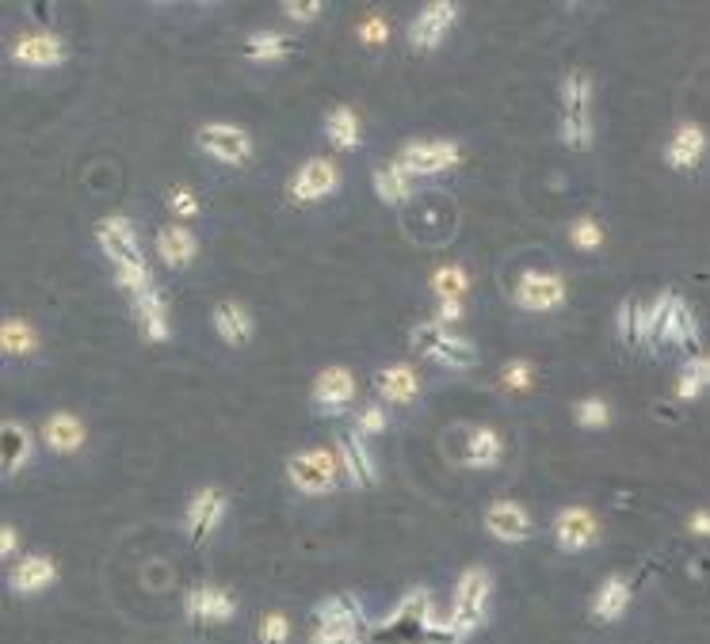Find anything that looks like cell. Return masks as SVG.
<instances>
[{
  "instance_id": "4",
  "label": "cell",
  "mask_w": 710,
  "mask_h": 644,
  "mask_svg": "<svg viewBox=\"0 0 710 644\" xmlns=\"http://www.w3.org/2000/svg\"><path fill=\"white\" fill-rule=\"evenodd\" d=\"M462 149L459 142L451 138H413L402 145L397 152V165L413 176V180H432V176H443L451 168H459Z\"/></svg>"
},
{
  "instance_id": "40",
  "label": "cell",
  "mask_w": 710,
  "mask_h": 644,
  "mask_svg": "<svg viewBox=\"0 0 710 644\" xmlns=\"http://www.w3.org/2000/svg\"><path fill=\"white\" fill-rule=\"evenodd\" d=\"M604 225H600V217H593V214H581L577 222L570 225V240H573V248H581V252H596V248H604Z\"/></svg>"
},
{
  "instance_id": "11",
  "label": "cell",
  "mask_w": 710,
  "mask_h": 644,
  "mask_svg": "<svg viewBox=\"0 0 710 644\" xmlns=\"http://www.w3.org/2000/svg\"><path fill=\"white\" fill-rule=\"evenodd\" d=\"M291 199L298 206H314V203H325L329 195H337V188H340V168H337V160H329V157H309L306 165H298L294 168V176H291Z\"/></svg>"
},
{
  "instance_id": "2",
  "label": "cell",
  "mask_w": 710,
  "mask_h": 644,
  "mask_svg": "<svg viewBox=\"0 0 710 644\" xmlns=\"http://www.w3.org/2000/svg\"><path fill=\"white\" fill-rule=\"evenodd\" d=\"M283 473H286V485H291L294 493L309 496V500L337 493L340 477H345V470H340V457H337V447L298 450V454L286 457Z\"/></svg>"
},
{
  "instance_id": "47",
  "label": "cell",
  "mask_w": 710,
  "mask_h": 644,
  "mask_svg": "<svg viewBox=\"0 0 710 644\" xmlns=\"http://www.w3.org/2000/svg\"><path fill=\"white\" fill-rule=\"evenodd\" d=\"M390 38V23L382 12H367L363 20H359V43L363 46H382Z\"/></svg>"
},
{
  "instance_id": "21",
  "label": "cell",
  "mask_w": 710,
  "mask_h": 644,
  "mask_svg": "<svg viewBox=\"0 0 710 644\" xmlns=\"http://www.w3.org/2000/svg\"><path fill=\"white\" fill-rule=\"evenodd\" d=\"M707 149H710V138H707L703 126L680 123L673 131V138H668V145H665V165L673 168V172H691V168L703 165Z\"/></svg>"
},
{
  "instance_id": "1",
  "label": "cell",
  "mask_w": 710,
  "mask_h": 644,
  "mask_svg": "<svg viewBox=\"0 0 710 644\" xmlns=\"http://www.w3.org/2000/svg\"><path fill=\"white\" fill-rule=\"evenodd\" d=\"M489 607H493V573L485 565H470L462 568V576L454 579V595H451V625L454 637L466 641L489 622Z\"/></svg>"
},
{
  "instance_id": "52",
  "label": "cell",
  "mask_w": 710,
  "mask_h": 644,
  "mask_svg": "<svg viewBox=\"0 0 710 644\" xmlns=\"http://www.w3.org/2000/svg\"><path fill=\"white\" fill-rule=\"evenodd\" d=\"M397 644H447V641H436V637H425V641H397Z\"/></svg>"
},
{
  "instance_id": "48",
  "label": "cell",
  "mask_w": 710,
  "mask_h": 644,
  "mask_svg": "<svg viewBox=\"0 0 710 644\" xmlns=\"http://www.w3.org/2000/svg\"><path fill=\"white\" fill-rule=\"evenodd\" d=\"M363 633H352V630H333V625H317L309 633V644H359Z\"/></svg>"
},
{
  "instance_id": "33",
  "label": "cell",
  "mask_w": 710,
  "mask_h": 644,
  "mask_svg": "<svg viewBox=\"0 0 710 644\" xmlns=\"http://www.w3.org/2000/svg\"><path fill=\"white\" fill-rule=\"evenodd\" d=\"M432 607V587H425V584H417V587H409V591L397 599V607L390 610L386 618H379L374 622V633H386V630H394V625H402V622H409V618H417L420 622V614Z\"/></svg>"
},
{
  "instance_id": "36",
  "label": "cell",
  "mask_w": 710,
  "mask_h": 644,
  "mask_svg": "<svg viewBox=\"0 0 710 644\" xmlns=\"http://www.w3.org/2000/svg\"><path fill=\"white\" fill-rule=\"evenodd\" d=\"M668 294L673 290H661L653 302H638V348H657V336H661V320H665L668 309Z\"/></svg>"
},
{
  "instance_id": "7",
  "label": "cell",
  "mask_w": 710,
  "mask_h": 644,
  "mask_svg": "<svg viewBox=\"0 0 710 644\" xmlns=\"http://www.w3.org/2000/svg\"><path fill=\"white\" fill-rule=\"evenodd\" d=\"M8 58L23 69H58L66 66L69 58V46L58 31H43V27H31V31H20L8 46Z\"/></svg>"
},
{
  "instance_id": "14",
  "label": "cell",
  "mask_w": 710,
  "mask_h": 644,
  "mask_svg": "<svg viewBox=\"0 0 710 644\" xmlns=\"http://www.w3.org/2000/svg\"><path fill=\"white\" fill-rule=\"evenodd\" d=\"M459 15H462V8L454 4V0H432V4H425L409 23V46L425 54L440 50L443 38L451 35V27L459 23Z\"/></svg>"
},
{
  "instance_id": "15",
  "label": "cell",
  "mask_w": 710,
  "mask_h": 644,
  "mask_svg": "<svg viewBox=\"0 0 710 644\" xmlns=\"http://www.w3.org/2000/svg\"><path fill=\"white\" fill-rule=\"evenodd\" d=\"M337 457H340V470H345V481L352 488H379L382 470H379V462H374L367 439L356 428L337 434Z\"/></svg>"
},
{
  "instance_id": "22",
  "label": "cell",
  "mask_w": 710,
  "mask_h": 644,
  "mask_svg": "<svg viewBox=\"0 0 710 644\" xmlns=\"http://www.w3.org/2000/svg\"><path fill=\"white\" fill-rule=\"evenodd\" d=\"M131 309H134V317H138V328L149 343L172 340V317H169V302H165L161 286H149L146 294L131 297Z\"/></svg>"
},
{
  "instance_id": "16",
  "label": "cell",
  "mask_w": 710,
  "mask_h": 644,
  "mask_svg": "<svg viewBox=\"0 0 710 644\" xmlns=\"http://www.w3.org/2000/svg\"><path fill=\"white\" fill-rule=\"evenodd\" d=\"M485 534L500 545L531 542V534H534L531 511L516 500H493L489 507H485Z\"/></svg>"
},
{
  "instance_id": "42",
  "label": "cell",
  "mask_w": 710,
  "mask_h": 644,
  "mask_svg": "<svg viewBox=\"0 0 710 644\" xmlns=\"http://www.w3.org/2000/svg\"><path fill=\"white\" fill-rule=\"evenodd\" d=\"M573 420L581 423L585 431H604L611 423V408L604 397H585L577 400V408H573Z\"/></svg>"
},
{
  "instance_id": "13",
  "label": "cell",
  "mask_w": 710,
  "mask_h": 644,
  "mask_svg": "<svg viewBox=\"0 0 710 644\" xmlns=\"http://www.w3.org/2000/svg\"><path fill=\"white\" fill-rule=\"evenodd\" d=\"M183 618L188 625H229L237 618L234 591L214 584H195L183 595Z\"/></svg>"
},
{
  "instance_id": "50",
  "label": "cell",
  "mask_w": 710,
  "mask_h": 644,
  "mask_svg": "<svg viewBox=\"0 0 710 644\" xmlns=\"http://www.w3.org/2000/svg\"><path fill=\"white\" fill-rule=\"evenodd\" d=\"M462 317H466V309H462V302H440V309H436V320H440L443 328L459 325Z\"/></svg>"
},
{
  "instance_id": "31",
  "label": "cell",
  "mask_w": 710,
  "mask_h": 644,
  "mask_svg": "<svg viewBox=\"0 0 710 644\" xmlns=\"http://www.w3.org/2000/svg\"><path fill=\"white\" fill-rule=\"evenodd\" d=\"M593 72L588 69H570L562 77V88H557V95H562V115H573V118H593Z\"/></svg>"
},
{
  "instance_id": "6",
  "label": "cell",
  "mask_w": 710,
  "mask_h": 644,
  "mask_svg": "<svg viewBox=\"0 0 710 644\" xmlns=\"http://www.w3.org/2000/svg\"><path fill=\"white\" fill-rule=\"evenodd\" d=\"M359 397V377L352 366H325L317 370L314 385H309V400H314L317 416H345L356 408Z\"/></svg>"
},
{
  "instance_id": "29",
  "label": "cell",
  "mask_w": 710,
  "mask_h": 644,
  "mask_svg": "<svg viewBox=\"0 0 710 644\" xmlns=\"http://www.w3.org/2000/svg\"><path fill=\"white\" fill-rule=\"evenodd\" d=\"M325 138L333 142V149L340 152H356L363 145V123H359V111L352 103H337V108L325 115Z\"/></svg>"
},
{
  "instance_id": "23",
  "label": "cell",
  "mask_w": 710,
  "mask_h": 644,
  "mask_svg": "<svg viewBox=\"0 0 710 644\" xmlns=\"http://www.w3.org/2000/svg\"><path fill=\"white\" fill-rule=\"evenodd\" d=\"M154 248H157V260H161L165 268H169V271H183V268H191V263H195L199 237L188 229V225L169 222V225H161V229H157Z\"/></svg>"
},
{
  "instance_id": "53",
  "label": "cell",
  "mask_w": 710,
  "mask_h": 644,
  "mask_svg": "<svg viewBox=\"0 0 710 644\" xmlns=\"http://www.w3.org/2000/svg\"><path fill=\"white\" fill-rule=\"evenodd\" d=\"M703 362H707V370H710V351H707V355H703Z\"/></svg>"
},
{
  "instance_id": "18",
  "label": "cell",
  "mask_w": 710,
  "mask_h": 644,
  "mask_svg": "<svg viewBox=\"0 0 710 644\" xmlns=\"http://www.w3.org/2000/svg\"><path fill=\"white\" fill-rule=\"evenodd\" d=\"M54 584H58V565L46 553H27L8 568V591L20 599H35V595L50 591Z\"/></svg>"
},
{
  "instance_id": "35",
  "label": "cell",
  "mask_w": 710,
  "mask_h": 644,
  "mask_svg": "<svg viewBox=\"0 0 710 644\" xmlns=\"http://www.w3.org/2000/svg\"><path fill=\"white\" fill-rule=\"evenodd\" d=\"M470 271L459 268V263H443V268L432 271V279H428V290H432L440 302H462V297L470 294Z\"/></svg>"
},
{
  "instance_id": "24",
  "label": "cell",
  "mask_w": 710,
  "mask_h": 644,
  "mask_svg": "<svg viewBox=\"0 0 710 644\" xmlns=\"http://www.w3.org/2000/svg\"><path fill=\"white\" fill-rule=\"evenodd\" d=\"M0 457H4V470H0L4 481H12L20 470H27L31 457H35V431L23 420H15V416H8L0 423Z\"/></svg>"
},
{
  "instance_id": "25",
  "label": "cell",
  "mask_w": 710,
  "mask_h": 644,
  "mask_svg": "<svg viewBox=\"0 0 710 644\" xmlns=\"http://www.w3.org/2000/svg\"><path fill=\"white\" fill-rule=\"evenodd\" d=\"M374 389H379V400L386 405H413L420 397V374L413 362H390V366L379 370L374 377Z\"/></svg>"
},
{
  "instance_id": "49",
  "label": "cell",
  "mask_w": 710,
  "mask_h": 644,
  "mask_svg": "<svg viewBox=\"0 0 710 644\" xmlns=\"http://www.w3.org/2000/svg\"><path fill=\"white\" fill-rule=\"evenodd\" d=\"M15 553H20V530L4 522L0 527V561H15Z\"/></svg>"
},
{
  "instance_id": "10",
  "label": "cell",
  "mask_w": 710,
  "mask_h": 644,
  "mask_svg": "<svg viewBox=\"0 0 710 644\" xmlns=\"http://www.w3.org/2000/svg\"><path fill=\"white\" fill-rule=\"evenodd\" d=\"M226 515H229V496L222 493V488H214V485L195 488V493L188 496V504H183V530H188V538L199 545L226 522Z\"/></svg>"
},
{
  "instance_id": "41",
  "label": "cell",
  "mask_w": 710,
  "mask_h": 644,
  "mask_svg": "<svg viewBox=\"0 0 710 644\" xmlns=\"http://www.w3.org/2000/svg\"><path fill=\"white\" fill-rule=\"evenodd\" d=\"M165 206H169V214L177 217L180 225H188V222H195L199 214H203V199L195 195L191 188H169V195H165Z\"/></svg>"
},
{
  "instance_id": "38",
  "label": "cell",
  "mask_w": 710,
  "mask_h": 644,
  "mask_svg": "<svg viewBox=\"0 0 710 644\" xmlns=\"http://www.w3.org/2000/svg\"><path fill=\"white\" fill-rule=\"evenodd\" d=\"M356 431L363 439H379V434L390 431V405L386 400H367V405L356 408Z\"/></svg>"
},
{
  "instance_id": "39",
  "label": "cell",
  "mask_w": 710,
  "mask_h": 644,
  "mask_svg": "<svg viewBox=\"0 0 710 644\" xmlns=\"http://www.w3.org/2000/svg\"><path fill=\"white\" fill-rule=\"evenodd\" d=\"M111 275H115V286L123 290L126 297H138V294H146L149 286H157L149 263H123V268H111Z\"/></svg>"
},
{
  "instance_id": "20",
  "label": "cell",
  "mask_w": 710,
  "mask_h": 644,
  "mask_svg": "<svg viewBox=\"0 0 710 644\" xmlns=\"http://www.w3.org/2000/svg\"><path fill=\"white\" fill-rule=\"evenodd\" d=\"M630 602H634V584H630V576L611 573V576H604L600 587L593 591L588 614H593V622H600V625H616L627 618Z\"/></svg>"
},
{
  "instance_id": "44",
  "label": "cell",
  "mask_w": 710,
  "mask_h": 644,
  "mask_svg": "<svg viewBox=\"0 0 710 644\" xmlns=\"http://www.w3.org/2000/svg\"><path fill=\"white\" fill-rule=\"evenodd\" d=\"M500 382H505V389L512 393H528L534 385V362L528 359H512L500 366Z\"/></svg>"
},
{
  "instance_id": "26",
  "label": "cell",
  "mask_w": 710,
  "mask_h": 644,
  "mask_svg": "<svg viewBox=\"0 0 710 644\" xmlns=\"http://www.w3.org/2000/svg\"><path fill=\"white\" fill-rule=\"evenodd\" d=\"M314 622L317 625H333V630H352V633H363L367 630L363 602H359L352 591L329 595V599L317 602V607H314Z\"/></svg>"
},
{
  "instance_id": "9",
  "label": "cell",
  "mask_w": 710,
  "mask_h": 644,
  "mask_svg": "<svg viewBox=\"0 0 710 644\" xmlns=\"http://www.w3.org/2000/svg\"><path fill=\"white\" fill-rule=\"evenodd\" d=\"M565 297H570V286L557 271L528 268L516 279V305L523 313H554L565 305Z\"/></svg>"
},
{
  "instance_id": "45",
  "label": "cell",
  "mask_w": 710,
  "mask_h": 644,
  "mask_svg": "<svg viewBox=\"0 0 710 644\" xmlns=\"http://www.w3.org/2000/svg\"><path fill=\"white\" fill-rule=\"evenodd\" d=\"M279 12H283V20H291V23H298V27H306V23L322 20L325 0H283V4H279Z\"/></svg>"
},
{
  "instance_id": "34",
  "label": "cell",
  "mask_w": 710,
  "mask_h": 644,
  "mask_svg": "<svg viewBox=\"0 0 710 644\" xmlns=\"http://www.w3.org/2000/svg\"><path fill=\"white\" fill-rule=\"evenodd\" d=\"M0 351H4L8 359L35 355V351H38L35 325H27L23 317H4V325H0Z\"/></svg>"
},
{
  "instance_id": "5",
  "label": "cell",
  "mask_w": 710,
  "mask_h": 644,
  "mask_svg": "<svg viewBox=\"0 0 710 644\" xmlns=\"http://www.w3.org/2000/svg\"><path fill=\"white\" fill-rule=\"evenodd\" d=\"M195 145L206 152V157L218 160V165H226V168L249 165L252 152H257L252 134L245 131V126H237V123H203L195 131Z\"/></svg>"
},
{
  "instance_id": "19",
  "label": "cell",
  "mask_w": 710,
  "mask_h": 644,
  "mask_svg": "<svg viewBox=\"0 0 710 644\" xmlns=\"http://www.w3.org/2000/svg\"><path fill=\"white\" fill-rule=\"evenodd\" d=\"M661 348H676V351H691L699 348V320L696 309L684 294H668V309L665 320H661V336H657Z\"/></svg>"
},
{
  "instance_id": "8",
  "label": "cell",
  "mask_w": 710,
  "mask_h": 644,
  "mask_svg": "<svg viewBox=\"0 0 710 644\" xmlns=\"http://www.w3.org/2000/svg\"><path fill=\"white\" fill-rule=\"evenodd\" d=\"M550 538L562 553H585L600 542V519H596L593 507L585 504H570L554 515L550 522Z\"/></svg>"
},
{
  "instance_id": "43",
  "label": "cell",
  "mask_w": 710,
  "mask_h": 644,
  "mask_svg": "<svg viewBox=\"0 0 710 644\" xmlns=\"http://www.w3.org/2000/svg\"><path fill=\"white\" fill-rule=\"evenodd\" d=\"M291 633H294V625L283 610H271V614L260 618V625H257L260 644H291Z\"/></svg>"
},
{
  "instance_id": "46",
  "label": "cell",
  "mask_w": 710,
  "mask_h": 644,
  "mask_svg": "<svg viewBox=\"0 0 710 644\" xmlns=\"http://www.w3.org/2000/svg\"><path fill=\"white\" fill-rule=\"evenodd\" d=\"M616 336L622 343H630V348L638 343V302L634 297H622L616 305Z\"/></svg>"
},
{
  "instance_id": "30",
  "label": "cell",
  "mask_w": 710,
  "mask_h": 644,
  "mask_svg": "<svg viewBox=\"0 0 710 644\" xmlns=\"http://www.w3.org/2000/svg\"><path fill=\"white\" fill-rule=\"evenodd\" d=\"M371 188H374V195H379V203L402 206V203H409V199H413V191H417V180H413V176L405 172L397 160H390V165L374 168Z\"/></svg>"
},
{
  "instance_id": "17",
  "label": "cell",
  "mask_w": 710,
  "mask_h": 644,
  "mask_svg": "<svg viewBox=\"0 0 710 644\" xmlns=\"http://www.w3.org/2000/svg\"><path fill=\"white\" fill-rule=\"evenodd\" d=\"M38 439H43V447L50 450V454L74 457V454H81L84 442H89V428H84V420L77 413H69V408H58V413H50L43 420V428H38Z\"/></svg>"
},
{
  "instance_id": "32",
  "label": "cell",
  "mask_w": 710,
  "mask_h": 644,
  "mask_svg": "<svg viewBox=\"0 0 710 644\" xmlns=\"http://www.w3.org/2000/svg\"><path fill=\"white\" fill-rule=\"evenodd\" d=\"M291 54H294V43L283 35V31L257 27L249 38H245V58L257 61V66H275V61L291 58Z\"/></svg>"
},
{
  "instance_id": "27",
  "label": "cell",
  "mask_w": 710,
  "mask_h": 644,
  "mask_svg": "<svg viewBox=\"0 0 710 644\" xmlns=\"http://www.w3.org/2000/svg\"><path fill=\"white\" fill-rule=\"evenodd\" d=\"M214 332L229 343V348H245L257 332V320H252L249 305L241 302H218L214 305Z\"/></svg>"
},
{
  "instance_id": "3",
  "label": "cell",
  "mask_w": 710,
  "mask_h": 644,
  "mask_svg": "<svg viewBox=\"0 0 710 644\" xmlns=\"http://www.w3.org/2000/svg\"><path fill=\"white\" fill-rule=\"evenodd\" d=\"M409 340H413V348H417V355H425L428 362H440L447 370H470L477 362L474 343H470L466 336H454L451 328H443L436 317L413 325Z\"/></svg>"
},
{
  "instance_id": "28",
  "label": "cell",
  "mask_w": 710,
  "mask_h": 644,
  "mask_svg": "<svg viewBox=\"0 0 710 644\" xmlns=\"http://www.w3.org/2000/svg\"><path fill=\"white\" fill-rule=\"evenodd\" d=\"M505 457V439L493 428H470L466 450H462V465L466 470H497Z\"/></svg>"
},
{
  "instance_id": "37",
  "label": "cell",
  "mask_w": 710,
  "mask_h": 644,
  "mask_svg": "<svg viewBox=\"0 0 710 644\" xmlns=\"http://www.w3.org/2000/svg\"><path fill=\"white\" fill-rule=\"evenodd\" d=\"M707 389H710V370H707V362H703V355H691V359L680 366V374H676V400L691 405V400H699Z\"/></svg>"
},
{
  "instance_id": "51",
  "label": "cell",
  "mask_w": 710,
  "mask_h": 644,
  "mask_svg": "<svg viewBox=\"0 0 710 644\" xmlns=\"http://www.w3.org/2000/svg\"><path fill=\"white\" fill-rule=\"evenodd\" d=\"M688 530L696 538H710V511H707V507H699V511L688 515Z\"/></svg>"
},
{
  "instance_id": "12",
  "label": "cell",
  "mask_w": 710,
  "mask_h": 644,
  "mask_svg": "<svg viewBox=\"0 0 710 644\" xmlns=\"http://www.w3.org/2000/svg\"><path fill=\"white\" fill-rule=\"evenodd\" d=\"M92 233H95V245H100V252L108 256L111 268H123V263H146V252H142L138 229H134L131 217H123V214L100 217Z\"/></svg>"
}]
</instances>
